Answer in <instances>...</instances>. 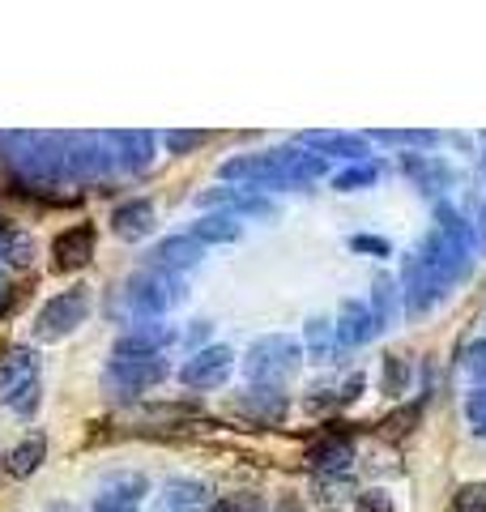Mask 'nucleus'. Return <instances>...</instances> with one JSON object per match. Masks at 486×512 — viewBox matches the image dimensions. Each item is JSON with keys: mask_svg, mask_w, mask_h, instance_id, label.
Listing matches in <instances>:
<instances>
[{"mask_svg": "<svg viewBox=\"0 0 486 512\" xmlns=\"http://www.w3.org/2000/svg\"><path fill=\"white\" fill-rule=\"evenodd\" d=\"M120 299L133 312V320H162L171 303H180V278L158 265H145L120 286Z\"/></svg>", "mask_w": 486, "mask_h": 512, "instance_id": "obj_1", "label": "nucleus"}, {"mask_svg": "<svg viewBox=\"0 0 486 512\" xmlns=\"http://www.w3.org/2000/svg\"><path fill=\"white\" fill-rule=\"evenodd\" d=\"M303 363V346L295 338H282V333H269V338L252 342L248 359H243V372L252 384H265V389H282V384L299 372Z\"/></svg>", "mask_w": 486, "mask_h": 512, "instance_id": "obj_2", "label": "nucleus"}, {"mask_svg": "<svg viewBox=\"0 0 486 512\" xmlns=\"http://www.w3.org/2000/svg\"><path fill=\"white\" fill-rule=\"evenodd\" d=\"M86 316H90V291H86V286H69V291L52 295L39 308L35 338L39 342H64L69 333H77L81 325H86Z\"/></svg>", "mask_w": 486, "mask_h": 512, "instance_id": "obj_3", "label": "nucleus"}, {"mask_svg": "<svg viewBox=\"0 0 486 512\" xmlns=\"http://www.w3.org/2000/svg\"><path fill=\"white\" fill-rule=\"evenodd\" d=\"M171 376V367L162 355H145V359H111L103 372V389L111 397H137L145 389H154Z\"/></svg>", "mask_w": 486, "mask_h": 512, "instance_id": "obj_4", "label": "nucleus"}, {"mask_svg": "<svg viewBox=\"0 0 486 512\" xmlns=\"http://www.w3.org/2000/svg\"><path fill=\"white\" fill-rule=\"evenodd\" d=\"M94 244H99V227L94 222H73L52 239V269L56 274H73L94 261Z\"/></svg>", "mask_w": 486, "mask_h": 512, "instance_id": "obj_5", "label": "nucleus"}, {"mask_svg": "<svg viewBox=\"0 0 486 512\" xmlns=\"http://www.w3.org/2000/svg\"><path fill=\"white\" fill-rule=\"evenodd\" d=\"M214 508V491L201 478L175 474L154 491V512H209Z\"/></svg>", "mask_w": 486, "mask_h": 512, "instance_id": "obj_6", "label": "nucleus"}, {"mask_svg": "<svg viewBox=\"0 0 486 512\" xmlns=\"http://www.w3.org/2000/svg\"><path fill=\"white\" fill-rule=\"evenodd\" d=\"M175 342V329L167 320H128V329L116 338V359H145L162 355V346Z\"/></svg>", "mask_w": 486, "mask_h": 512, "instance_id": "obj_7", "label": "nucleus"}, {"mask_svg": "<svg viewBox=\"0 0 486 512\" xmlns=\"http://www.w3.org/2000/svg\"><path fill=\"white\" fill-rule=\"evenodd\" d=\"M307 466H312L316 474H346L350 470V461H354V436L342 427V423H333V427H324V436L307 448Z\"/></svg>", "mask_w": 486, "mask_h": 512, "instance_id": "obj_8", "label": "nucleus"}, {"mask_svg": "<svg viewBox=\"0 0 486 512\" xmlns=\"http://www.w3.org/2000/svg\"><path fill=\"white\" fill-rule=\"evenodd\" d=\"M231 367H235L231 346H205L180 367V380H184V389H218L231 376Z\"/></svg>", "mask_w": 486, "mask_h": 512, "instance_id": "obj_9", "label": "nucleus"}, {"mask_svg": "<svg viewBox=\"0 0 486 512\" xmlns=\"http://www.w3.org/2000/svg\"><path fill=\"white\" fill-rule=\"evenodd\" d=\"M333 333H337V350H359V346H367L371 338H376L380 325H376V316H371L367 303L342 299L337 320H333Z\"/></svg>", "mask_w": 486, "mask_h": 512, "instance_id": "obj_10", "label": "nucleus"}, {"mask_svg": "<svg viewBox=\"0 0 486 512\" xmlns=\"http://www.w3.org/2000/svg\"><path fill=\"white\" fill-rule=\"evenodd\" d=\"M201 205H218L222 214H256V218H273L278 214V205H273L265 192H252V188H235V184H226V188H209L197 197Z\"/></svg>", "mask_w": 486, "mask_h": 512, "instance_id": "obj_11", "label": "nucleus"}, {"mask_svg": "<svg viewBox=\"0 0 486 512\" xmlns=\"http://www.w3.org/2000/svg\"><path fill=\"white\" fill-rule=\"evenodd\" d=\"M145 495H150V483L141 474H111L107 483L94 495V512H128L137 508Z\"/></svg>", "mask_w": 486, "mask_h": 512, "instance_id": "obj_12", "label": "nucleus"}, {"mask_svg": "<svg viewBox=\"0 0 486 512\" xmlns=\"http://www.w3.org/2000/svg\"><path fill=\"white\" fill-rule=\"evenodd\" d=\"M235 410L248 414V419H256V423H269V427H273V423L286 419L290 402H286L282 389H265V384H252V389H239Z\"/></svg>", "mask_w": 486, "mask_h": 512, "instance_id": "obj_13", "label": "nucleus"}, {"mask_svg": "<svg viewBox=\"0 0 486 512\" xmlns=\"http://www.w3.org/2000/svg\"><path fill=\"white\" fill-rule=\"evenodd\" d=\"M205 261V248L192 239L188 231L184 235H167V239H158V248H154V265L158 269H167V274H188V269H197Z\"/></svg>", "mask_w": 486, "mask_h": 512, "instance_id": "obj_14", "label": "nucleus"}, {"mask_svg": "<svg viewBox=\"0 0 486 512\" xmlns=\"http://www.w3.org/2000/svg\"><path fill=\"white\" fill-rule=\"evenodd\" d=\"M30 380H39V359L30 346H9L0 350V397H13L26 389Z\"/></svg>", "mask_w": 486, "mask_h": 512, "instance_id": "obj_15", "label": "nucleus"}, {"mask_svg": "<svg viewBox=\"0 0 486 512\" xmlns=\"http://www.w3.org/2000/svg\"><path fill=\"white\" fill-rule=\"evenodd\" d=\"M111 231H116L124 244H137L154 231V201L145 197H133V201H120L116 210H111Z\"/></svg>", "mask_w": 486, "mask_h": 512, "instance_id": "obj_16", "label": "nucleus"}, {"mask_svg": "<svg viewBox=\"0 0 486 512\" xmlns=\"http://www.w3.org/2000/svg\"><path fill=\"white\" fill-rule=\"evenodd\" d=\"M299 141L320 158L333 154V158H350V163H371L367 137H354V133H303Z\"/></svg>", "mask_w": 486, "mask_h": 512, "instance_id": "obj_17", "label": "nucleus"}, {"mask_svg": "<svg viewBox=\"0 0 486 512\" xmlns=\"http://www.w3.org/2000/svg\"><path fill=\"white\" fill-rule=\"evenodd\" d=\"M435 286H440V278H435L418 256H410V261H405V274H401V295H410V316H423L431 308Z\"/></svg>", "mask_w": 486, "mask_h": 512, "instance_id": "obj_18", "label": "nucleus"}, {"mask_svg": "<svg viewBox=\"0 0 486 512\" xmlns=\"http://www.w3.org/2000/svg\"><path fill=\"white\" fill-rule=\"evenodd\" d=\"M107 146L116 154V163L128 171H145L154 163V137L150 133H111Z\"/></svg>", "mask_w": 486, "mask_h": 512, "instance_id": "obj_19", "label": "nucleus"}, {"mask_svg": "<svg viewBox=\"0 0 486 512\" xmlns=\"http://www.w3.org/2000/svg\"><path fill=\"white\" fill-rule=\"evenodd\" d=\"M188 235L197 239L201 248H209V244H235V239L243 235V222H239L235 214H222V210H214V214H201L197 222H192Z\"/></svg>", "mask_w": 486, "mask_h": 512, "instance_id": "obj_20", "label": "nucleus"}, {"mask_svg": "<svg viewBox=\"0 0 486 512\" xmlns=\"http://www.w3.org/2000/svg\"><path fill=\"white\" fill-rule=\"evenodd\" d=\"M43 457H47V440H43V436H30V440H22V444L9 448L5 470H9L13 478H30V474L43 466Z\"/></svg>", "mask_w": 486, "mask_h": 512, "instance_id": "obj_21", "label": "nucleus"}, {"mask_svg": "<svg viewBox=\"0 0 486 512\" xmlns=\"http://www.w3.org/2000/svg\"><path fill=\"white\" fill-rule=\"evenodd\" d=\"M397 299H401V282H393L388 274H376V282H371V316H376V325L388 329L397 316Z\"/></svg>", "mask_w": 486, "mask_h": 512, "instance_id": "obj_22", "label": "nucleus"}, {"mask_svg": "<svg viewBox=\"0 0 486 512\" xmlns=\"http://www.w3.org/2000/svg\"><path fill=\"white\" fill-rule=\"evenodd\" d=\"M307 355H312L316 363H329L337 355L333 316H312V320H307Z\"/></svg>", "mask_w": 486, "mask_h": 512, "instance_id": "obj_23", "label": "nucleus"}, {"mask_svg": "<svg viewBox=\"0 0 486 512\" xmlns=\"http://www.w3.org/2000/svg\"><path fill=\"white\" fill-rule=\"evenodd\" d=\"M380 180V167L376 163H350L342 175H333V188L337 192H359V188H371Z\"/></svg>", "mask_w": 486, "mask_h": 512, "instance_id": "obj_24", "label": "nucleus"}, {"mask_svg": "<svg viewBox=\"0 0 486 512\" xmlns=\"http://www.w3.org/2000/svg\"><path fill=\"white\" fill-rule=\"evenodd\" d=\"M405 380H410V367H405L401 355H388L384 359V393L388 397H401L405 393Z\"/></svg>", "mask_w": 486, "mask_h": 512, "instance_id": "obj_25", "label": "nucleus"}, {"mask_svg": "<svg viewBox=\"0 0 486 512\" xmlns=\"http://www.w3.org/2000/svg\"><path fill=\"white\" fill-rule=\"evenodd\" d=\"M39 402H43V393H39V380H30L26 389H18L13 397H5V406H9L13 414H35V410H39Z\"/></svg>", "mask_w": 486, "mask_h": 512, "instance_id": "obj_26", "label": "nucleus"}, {"mask_svg": "<svg viewBox=\"0 0 486 512\" xmlns=\"http://www.w3.org/2000/svg\"><path fill=\"white\" fill-rule=\"evenodd\" d=\"M209 512H261V495H252V491L222 495V500H214V508H209Z\"/></svg>", "mask_w": 486, "mask_h": 512, "instance_id": "obj_27", "label": "nucleus"}, {"mask_svg": "<svg viewBox=\"0 0 486 512\" xmlns=\"http://www.w3.org/2000/svg\"><path fill=\"white\" fill-rule=\"evenodd\" d=\"M418 414H423V402H414V406H405V410H397V414H388L380 427L388 431V436H405V431L418 423Z\"/></svg>", "mask_w": 486, "mask_h": 512, "instance_id": "obj_28", "label": "nucleus"}, {"mask_svg": "<svg viewBox=\"0 0 486 512\" xmlns=\"http://www.w3.org/2000/svg\"><path fill=\"white\" fill-rule=\"evenodd\" d=\"M457 512H486V487L482 483H469L457 491Z\"/></svg>", "mask_w": 486, "mask_h": 512, "instance_id": "obj_29", "label": "nucleus"}, {"mask_svg": "<svg viewBox=\"0 0 486 512\" xmlns=\"http://www.w3.org/2000/svg\"><path fill=\"white\" fill-rule=\"evenodd\" d=\"M209 133H201V128H192V133H167V150L171 154H188V150H197L205 146Z\"/></svg>", "mask_w": 486, "mask_h": 512, "instance_id": "obj_30", "label": "nucleus"}, {"mask_svg": "<svg viewBox=\"0 0 486 512\" xmlns=\"http://www.w3.org/2000/svg\"><path fill=\"white\" fill-rule=\"evenodd\" d=\"M346 244L354 252H367V256H388V252H393V248H388V239H380V235H350Z\"/></svg>", "mask_w": 486, "mask_h": 512, "instance_id": "obj_31", "label": "nucleus"}, {"mask_svg": "<svg viewBox=\"0 0 486 512\" xmlns=\"http://www.w3.org/2000/svg\"><path fill=\"white\" fill-rule=\"evenodd\" d=\"M363 389H367V380H363V372H354V376H346L342 380V389H333L337 393V406H350L354 397H363Z\"/></svg>", "mask_w": 486, "mask_h": 512, "instance_id": "obj_32", "label": "nucleus"}, {"mask_svg": "<svg viewBox=\"0 0 486 512\" xmlns=\"http://www.w3.org/2000/svg\"><path fill=\"white\" fill-rule=\"evenodd\" d=\"M354 508L359 512H393V500H388L384 491H363L359 500H354Z\"/></svg>", "mask_w": 486, "mask_h": 512, "instance_id": "obj_33", "label": "nucleus"}, {"mask_svg": "<svg viewBox=\"0 0 486 512\" xmlns=\"http://www.w3.org/2000/svg\"><path fill=\"white\" fill-rule=\"evenodd\" d=\"M380 141H388V146H431V133H376Z\"/></svg>", "mask_w": 486, "mask_h": 512, "instance_id": "obj_34", "label": "nucleus"}, {"mask_svg": "<svg viewBox=\"0 0 486 512\" xmlns=\"http://www.w3.org/2000/svg\"><path fill=\"white\" fill-rule=\"evenodd\" d=\"M18 303H22V291H18V286L0 282V320H5L13 308H18Z\"/></svg>", "mask_w": 486, "mask_h": 512, "instance_id": "obj_35", "label": "nucleus"}, {"mask_svg": "<svg viewBox=\"0 0 486 512\" xmlns=\"http://www.w3.org/2000/svg\"><path fill=\"white\" fill-rule=\"evenodd\" d=\"M469 423H474L478 431H486V389L469 397Z\"/></svg>", "mask_w": 486, "mask_h": 512, "instance_id": "obj_36", "label": "nucleus"}, {"mask_svg": "<svg viewBox=\"0 0 486 512\" xmlns=\"http://www.w3.org/2000/svg\"><path fill=\"white\" fill-rule=\"evenodd\" d=\"M209 333V320H192V342H201Z\"/></svg>", "mask_w": 486, "mask_h": 512, "instance_id": "obj_37", "label": "nucleus"}, {"mask_svg": "<svg viewBox=\"0 0 486 512\" xmlns=\"http://www.w3.org/2000/svg\"><path fill=\"white\" fill-rule=\"evenodd\" d=\"M469 367H474V372H486V346L474 350V363H469Z\"/></svg>", "mask_w": 486, "mask_h": 512, "instance_id": "obj_38", "label": "nucleus"}, {"mask_svg": "<svg viewBox=\"0 0 486 512\" xmlns=\"http://www.w3.org/2000/svg\"><path fill=\"white\" fill-rule=\"evenodd\" d=\"M128 512H137V508H128Z\"/></svg>", "mask_w": 486, "mask_h": 512, "instance_id": "obj_39", "label": "nucleus"}]
</instances>
